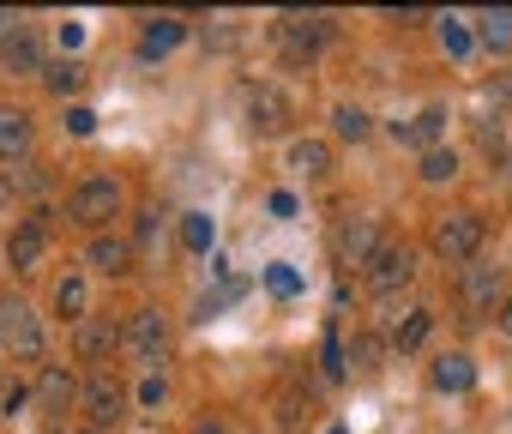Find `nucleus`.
Instances as JSON below:
<instances>
[{"label":"nucleus","mask_w":512,"mask_h":434,"mask_svg":"<svg viewBox=\"0 0 512 434\" xmlns=\"http://www.w3.org/2000/svg\"><path fill=\"white\" fill-rule=\"evenodd\" d=\"M488 97H494V103H506V109H512V79H494V85H488Z\"/></svg>","instance_id":"38"},{"label":"nucleus","mask_w":512,"mask_h":434,"mask_svg":"<svg viewBox=\"0 0 512 434\" xmlns=\"http://www.w3.org/2000/svg\"><path fill=\"white\" fill-rule=\"evenodd\" d=\"M37 404H43V410H67V404H79V380H73V368L43 362V374H37Z\"/></svg>","instance_id":"10"},{"label":"nucleus","mask_w":512,"mask_h":434,"mask_svg":"<svg viewBox=\"0 0 512 434\" xmlns=\"http://www.w3.org/2000/svg\"><path fill=\"white\" fill-rule=\"evenodd\" d=\"M55 37H61V49H79V43H85V25H73V19H67Z\"/></svg>","instance_id":"34"},{"label":"nucleus","mask_w":512,"mask_h":434,"mask_svg":"<svg viewBox=\"0 0 512 434\" xmlns=\"http://www.w3.org/2000/svg\"><path fill=\"white\" fill-rule=\"evenodd\" d=\"M85 260H91L97 272H109V278H121V272H133V242H121V236H97Z\"/></svg>","instance_id":"14"},{"label":"nucleus","mask_w":512,"mask_h":434,"mask_svg":"<svg viewBox=\"0 0 512 434\" xmlns=\"http://www.w3.org/2000/svg\"><path fill=\"white\" fill-rule=\"evenodd\" d=\"M476 248H482V217L476 211H452V217L434 224V254L440 260L464 266V260H476Z\"/></svg>","instance_id":"3"},{"label":"nucleus","mask_w":512,"mask_h":434,"mask_svg":"<svg viewBox=\"0 0 512 434\" xmlns=\"http://www.w3.org/2000/svg\"><path fill=\"white\" fill-rule=\"evenodd\" d=\"M476 43H488L494 55L512 49V13H482V19H476Z\"/></svg>","instance_id":"23"},{"label":"nucleus","mask_w":512,"mask_h":434,"mask_svg":"<svg viewBox=\"0 0 512 434\" xmlns=\"http://www.w3.org/2000/svg\"><path fill=\"white\" fill-rule=\"evenodd\" d=\"M0 344H7L13 356H25V362H37V356H43V320L31 314V302L0 296Z\"/></svg>","instance_id":"2"},{"label":"nucleus","mask_w":512,"mask_h":434,"mask_svg":"<svg viewBox=\"0 0 512 434\" xmlns=\"http://www.w3.org/2000/svg\"><path fill=\"white\" fill-rule=\"evenodd\" d=\"M43 248H49V230H43V224H19V230L7 236V260H13L19 272H37Z\"/></svg>","instance_id":"12"},{"label":"nucleus","mask_w":512,"mask_h":434,"mask_svg":"<svg viewBox=\"0 0 512 434\" xmlns=\"http://www.w3.org/2000/svg\"><path fill=\"white\" fill-rule=\"evenodd\" d=\"M115 211H121V187L109 175H85L73 187V199H67V217H73V224H85V230H103Z\"/></svg>","instance_id":"1"},{"label":"nucleus","mask_w":512,"mask_h":434,"mask_svg":"<svg viewBox=\"0 0 512 434\" xmlns=\"http://www.w3.org/2000/svg\"><path fill=\"white\" fill-rule=\"evenodd\" d=\"M440 43H446V55L458 61V55H470V43H476V37H470L458 19H446V25H440Z\"/></svg>","instance_id":"30"},{"label":"nucleus","mask_w":512,"mask_h":434,"mask_svg":"<svg viewBox=\"0 0 512 434\" xmlns=\"http://www.w3.org/2000/svg\"><path fill=\"white\" fill-rule=\"evenodd\" d=\"M193 434H229V422L223 416H205V422H193Z\"/></svg>","instance_id":"39"},{"label":"nucleus","mask_w":512,"mask_h":434,"mask_svg":"<svg viewBox=\"0 0 512 434\" xmlns=\"http://www.w3.org/2000/svg\"><path fill=\"white\" fill-rule=\"evenodd\" d=\"M247 121H253V133H284L296 121V109H290V97L278 85H260V91L247 97Z\"/></svg>","instance_id":"9"},{"label":"nucleus","mask_w":512,"mask_h":434,"mask_svg":"<svg viewBox=\"0 0 512 434\" xmlns=\"http://www.w3.org/2000/svg\"><path fill=\"white\" fill-rule=\"evenodd\" d=\"M25 404H31V386H7V410H13V416H19V410H25Z\"/></svg>","instance_id":"37"},{"label":"nucleus","mask_w":512,"mask_h":434,"mask_svg":"<svg viewBox=\"0 0 512 434\" xmlns=\"http://www.w3.org/2000/svg\"><path fill=\"white\" fill-rule=\"evenodd\" d=\"M452 175H458V151H452V145L422 151V181H452Z\"/></svg>","instance_id":"25"},{"label":"nucleus","mask_w":512,"mask_h":434,"mask_svg":"<svg viewBox=\"0 0 512 434\" xmlns=\"http://www.w3.org/2000/svg\"><path fill=\"white\" fill-rule=\"evenodd\" d=\"M272 217H296V193L278 187V193H272Z\"/></svg>","instance_id":"35"},{"label":"nucleus","mask_w":512,"mask_h":434,"mask_svg":"<svg viewBox=\"0 0 512 434\" xmlns=\"http://www.w3.org/2000/svg\"><path fill=\"white\" fill-rule=\"evenodd\" d=\"M181 37H187V25H181V19H151V25H145V43H139V55H145V61H157V55L181 49Z\"/></svg>","instance_id":"17"},{"label":"nucleus","mask_w":512,"mask_h":434,"mask_svg":"<svg viewBox=\"0 0 512 434\" xmlns=\"http://www.w3.org/2000/svg\"><path fill=\"white\" fill-rule=\"evenodd\" d=\"M440 133H446V109H440V103H428L410 127L398 121V139H410V145H422V151H434V145H440Z\"/></svg>","instance_id":"15"},{"label":"nucleus","mask_w":512,"mask_h":434,"mask_svg":"<svg viewBox=\"0 0 512 434\" xmlns=\"http://www.w3.org/2000/svg\"><path fill=\"white\" fill-rule=\"evenodd\" d=\"M290 169L326 175V169H332V145H326V139H296V145H290Z\"/></svg>","instance_id":"19"},{"label":"nucleus","mask_w":512,"mask_h":434,"mask_svg":"<svg viewBox=\"0 0 512 434\" xmlns=\"http://www.w3.org/2000/svg\"><path fill=\"white\" fill-rule=\"evenodd\" d=\"M410 278H416V254L410 248H380L374 260H368V284L380 290V296H398V290H410Z\"/></svg>","instance_id":"8"},{"label":"nucleus","mask_w":512,"mask_h":434,"mask_svg":"<svg viewBox=\"0 0 512 434\" xmlns=\"http://www.w3.org/2000/svg\"><path fill=\"white\" fill-rule=\"evenodd\" d=\"M211 242H217V224H211L205 211H187L181 217V248L187 254H211Z\"/></svg>","instance_id":"20"},{"label":"nucleus","mask_w":512,"mask_h":434,"mask_svg":"<svg viewBox=\"0 0 512 434\" xmlns=\"http://www.w3.org/2000/svg\"><path fill=\"white\" fill-rule=\"evenodd\" d=\"M31 139H37V127L25 109H0V163H19L31 151Z\"/></svg>","instance_id":"11"},{"label":"nucleus","mask_w":512,"mask_h":434,"mask_svg":"<svg viewBox=\"0 0 512 434\" xmlns=\"http://www.w3.org/2000/svg\"><path fill=\"white\" fill-rule=\"evenodd\" d=\"M73 344H79V356L91 362V356H103V350L115 344V326H103V320H79V338H73Z\"/></svg>","instance_id":"24"},{"label":"nucleus","mask_w":512,"mask_h":434,"mask_svg":"<svg viewBox=\"0 0 512 434\" xmlns=\"http://www.w3.org/2000/svg\"><path fill=\"white\" fill-rule=\"evenodd\" d=\"M163 398H169V380H163V374H145V380H139V404H145V410H163Z\"/></svg>","instance_id":"31"},{"label":"nucleus","mask_w":512,"mask_h":434,"mask_svg":"<svg viewBox=\"0 0 512 434\" xmlns=\"http://www.w3.org/2000/svg\"><path fill=\"white\" fill-rule=\"evenodd\" d=\"M428 332H434V314H410V320L398 326V350H422Z\"/></svg>","instance_id":"27"},{"label":"nucleus","mask_w":512,"mask_h":434,"mask_svg":"<svg viewBox=\"0 0 512 434\" xmlns=\"http://www.w3.org/2000/svg\"><path fill=\"white\" fill-rule=\"evenodd\" d=\"M458 290H464V302H470V308H488V302L500 296V272H494V266H482V260H464Z\"/></svg>","instance_id":"13"},{"label":"nucleus","mask_w":512,"mask_h":434,"mask_svg":"<svg viewBox=\"0 0 512 434\" xmlns=\"http://www.w3.org/2000/svg\"><path fill=\"white\" fill-rule=\"evenodd\" d=\"M121 338H127V350H133V356H139V362L157 374V362H163V350H169V326H163V308H139V314L127 320V332H121Z\"/></svg>","instance_id":"5"},{"label":"nucleus","mask_w":512,"mask_h":434,"mask_svg":"<svg viewBox=\"0 0 512 434\" xmlns=\"http://www.w3.org/2000/svg\"><path fill=\"white\" fill-rule=\"evenodd\" d=\"M332 127H338V139H368L374 133V115L362 103H338L332 109Z\"/></svg>","instance_id":"21"},{"label":"nucleus","mask_w":512,"mask_h":434,"mask_svg":"<svg viewBox=\"0 0 512 434\" xmlns=\"http://www.w3.org/2000/svg\"><path fill=\"white\" fill-rule=\"evenodd\" d=\"M320 368H326V380H344V374H350V350H344L338 326H332V332H326V344H320Z\"/></svg>","instance_id":"26"},{"label":"nucleus","mask_w":512,"mask_h":434,"mask_svg":"<svg viewBox=\"0 0 512 434\" xmlns=\"http://www.w3.org/2000/svg\"><path fill=\"white\" fill-rule=\"evenodd\" d=\"M67 127H73L79 139H91V133H97V115H91L85 103H73V109H67Z\"/></svg>","instance_id":"32"},{"label":"nucleus","mask_w":512,"mask_h":434,"mask_svg":"<svg viewBox=\"0 0 512 434\" xmlns=\"http://www.w3.org/2000/svg\"><path fill=\"white\" fill-rule=\"evenodd\" d=\"M79 404L91 410V422H97V428H109V422H121V410H127V392H121V380H115L109 368H97V374L79 386Z\"/></svg>","instance_id":"7"},{"label":"nucleus","mask_w":512,"mask_h":434,"mask_svg":"<svg viewBox=\"0 0 512 434\" xmlns=\"http://www.w3.org/2000/svg\"><path fill=\"white\" fill-rule=\"evenodd\" d=\"M350 362H362V368H374V338H356V350H350Z\"/></svg>","instance_id":"36"},{"label":"nucleus","mask_w":512,"mask_h":434,"mask_svg":"<svg viewBox=\"0 0 512 434\" xmlns=\"http://www.w3.org/2000/svg\"><path fill=\"white\" fill-rule=\"evenodd\" d=\"M13 25H19V13H7V7H0V37H13Z\"/></svg>","instance_id":"40"},{"label":"nucleus","mask_w":512,"mask_h":434,"mask_svg":"<svg viewBox=\"0 0 512 434\" xmlns=\"http://www.w3.org/2000/svg\"><path fill=\"white\" fill-rule=\"evenodd\" d=\"M500 332H512V296L500 302Z\"/></svg>","instance_id":"41"},{"label":"nucleus","mask_w":512,"mask_h":434,"mask_svg":"<svg viewBox=\"0 0 512 434\" xmlns=\"http://www.w3.org/2000/svg\"><path fill=\"white\" fill-rule=\"evenodd\" d=\"M0 61H7L13 73H37V67H43V43H37L31 31H13L7 43H0Z\"/></svg>","instance_id":"16"},{"label":"nucleus","mask_w":512,"mask_h":434,"mask_svg":"<svg viewBox=\"0 0 512 434\" xmlns=\"http://www.w3.org/2000/svg\"><path fill=\"white\" fill-rule=\"evenodd\" d=\"M434 386L440 392H470L476 386V362L470 356H440L434 362Z\"/></svg>","instance_id":"18"},{"label":"nucleus","mask_w":512,"mask_h":434,"mask_svg":"<svg viewBox=\"0 0 512 434\" xmlns=\"http://www.w3.org/2000/svg\"><path fill=\"white\" fill-rule=\"evenodd\" d=\"M278 43H284V55L290 61H314L326 43H332V19H302V13H290V19H278Z\"/></svg>","instance_id":"4"},{"label":"nucleus","mask_w":512,"mask_h":434,"mask_svg":"<svg viewBox=\"0 0 512 434\" xmlns=\"http://www.w3.org/2000/svg\"><path fill=\"white\" fill-rule=\"evenodd\" d=\"M13 187H19V193H43V187H49V169H37V163H31L25 175L13 169Z\"/></svg>","instance_id":"33"},{"label":"nucleus","mask_w":512,"mask_h":434,"mask_svg":"<svg viewBox=\"0 0 512 434\" xmlns=\"http://www.w3.org/2000/svg\"><path fill=\"white\" fill-rule=\"evenodd\" d=\"M326 434H350V428H344V422H332V428H326Z\"/></svg>","instance_id":"42"},{"label":"nucleus","mask_w":512,"mask_h":434,"mask_svg":"<svg viewBox=\"0 0 512 434\" xmlns=\"http://www.w3.org/2000/svg\"><path fill=\"white\" fill-rule=\"evenodd\" d=\"M55 314H61V320H85V278H79V272H67V278L55 284Z\"/></svg>","instance_id":"22"},{"label":"nucleus","mask_w":512,"mask_h":434,"mask_svg":"<svg viewBox=\"0 0 512 434\" xmlns=\"http://www.w3.org/2000/svg\"><path fill=\"white\" fill-rule=\"evenodd\" d=\"M79 85H85V67H79V61H55V67H49V91L67 97V91H79Z\"/></svg>","instance_id":"28"},{"label":"nucleus","mask_w":512,"mask_h":434,"mask_svg":"<svg viewBox=\"0 0 512 434\" xmlns=\"http://www.w3.org/2000/svg\"><path fill=\"white\" fill-rule=\"evenodd\" d=\"M380 248H386V242H380V224H374V217H344V224L332 230V254H338L344 266H368Z\"/></svg>","instance_id":"6"},{"label":"nucleus","mask_w":512,"mask_h":434,"mask_svg":"<svg viewBox=\"0 0 512 434\" xmlns=\"http://www.w3.org/2000/svg\"><path fill=\"white\" fill-rule=\"evenodd\" d=\"M266 290H272V296H296V290H302V272L278 260V266H266Z\"/></svg>","instance_id":"29"}]
</instances>
